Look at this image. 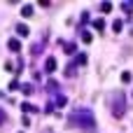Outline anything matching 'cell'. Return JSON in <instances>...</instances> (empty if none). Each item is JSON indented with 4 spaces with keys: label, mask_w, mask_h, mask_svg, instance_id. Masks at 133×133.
Wrapping results in <instances>:
<instances>
[{
    "label": "cell",
    "mask_w": 133,
    "mask_h": 133,
    "mask_svg": "<svg viewBox=\"0 0 133 133\" xmlns=\"http://www.w3.org/2000/svg\"><path fill=\"white\" fill-rule=\"evenodd\" d=\"M68 124L77 126V129H84V131H94L96 129V117L89 108H77L68 115Z\"/></svg>",
    "instance_id": "cell-1"
},
{
    "label": "cell",
    "mask_w": 133,
    "mask_h": 133,
    "mask_svg": "<svg viewBox=\"0 0 133 133\" xmlns=\"http://www.w3.org/2000/svg\"><path fill=\"white\" fill-rule=\"evenodd\" d=\"M110 112H112V117H117V119H122V117L126 115V96H124V91L110 94Z\"/></svg>",
    "instance_id": "cell-2"
},
{
    "label": "cell",
    "mask_w": 133,
    "mask_h": 133,
    "mask_svg": "<svg viewBox=\"0 0 133 133\" xmlns=\"http://www.w3.org/2000/svg\"><path fill=\"white\" fill-rule=\"evenodd\" d=\"M7 47H9V51H21V42L16 37H9L7 40Z\"/></svg>",
    "instance_id": "cell-3"
},
{
    "label": "cell",
    "mask_w": 133,
    "mask_h": 133,
    "mask_svg": "<svg viewBox=\"0 0 133 133\" xmlns=\"http://www.w3.org/2000/svg\"><path fill=\"white\" fill-rule=\"evenodd\" d=\"M54 70H56V58H51V56H49V58L44 61V72H49V75H51Z\"/></svg>",
    "instance_id": "cell-4"
},
{
    "label": "cell",
    "mask_w": 133,
    "mask_h": 133,
    "mask_svg": "<svg viewBox=\"0 0 133 133\" xmlns=\"http://www.w3.org/2000/svg\"><path fill=\"white\" fill-rule=\"evenodd\" d=\"M16 33H19V37H28V35H30V30H28L26 23H19V26H16Z\"/></svg>",
    "instance_id": "cell-5"
},
{
    "label": "cell",
    "mask_w": 133,
    "mask_h": 133,
    "mask_svg": "<svg viewBox=\"0 0 133 133\" xmlns=\"http://www.w3.org/2000/svg\"><path fill=\"white\" fill-rule=\"evenodd\" d=\"M21 16H23V19H30V16H33V5H23V7H21Z\"/></svg>",
    "instance_id": "cell-6"
},
{
    "label": "cell",
    "mask_w": 133,
    "mask_h": 133,
    "mask_svg": "<svg viewBox=\"0 0 133 133\" xmlns=\"http://www.w3.org/2000/svg\"><path fill=\"white\" fill-rule=\"evenodd\" d=\"M122 28H124V21H122V19H115V21H112V30H115V33H119Z\"/></svg>",
    "instance_id": "cell-7"
},
{
    "label": "cell",
    "mask_w": 133,
    "mask_h": 133,
    "mask_svg": "<svg viewBox=\"0 0 133 133\" xmlns=\"http://www.w3.org/2000/svg\"><path fill=\"white\" fill-rule=\"evenodd\" d=\"M75 72H77V65H75V63H70V65L65 68V75H68V77H75Z\"/></svg>",
    "instance_id": "cell-8"
},
{
    "label": "cell",
    "mask_w": 133,
    "mask_h": 133,
    "mask_svg": "<svg viewBox=\"0 0 133 133\" xmlns=\"http://www.w3.org/2000/svg\"><path fill=\"white\" fill-rule=\"evenodd\" d=\"M21 110H23L26 115H28V112H37V108H35V105H30V103H23V105H21Z\"/></svg>",
    "instance_id": "cell-9"
},
{
    "label": "cell",
    "mask_w": 133,
    "mask_h": 133,
    "mask_svg": "<svg viewBox=\"0 0 133 133\" xmlns=\"http://www.w3.org/2000/svg\"><path fill=\"white\" fill-rule=\"evenodd\" d=\"M91 40H94V35H91L89 30H82V42H87V44H89Z\"/></svg>",
    "instance_id": "cell-10"
},
{
    "label": "cell",
    "mask_w": 133,
    "mask_h": 133,
    "mask_svg": "<svg viewBox=\"0 0 133 133\" xmlns=\"http://www.w3.org/2000/svg\"><path fill=\"white\" fill-rule=\"evenodd\" d=\"M21 91H23L26 96H30V94H33L35 89H33V84H21Z\"/></svg>",
    "instance_id": "cell-11"
},
{
    "label": "cell",
    "mask_w": 133,
    "mask_h": 133,
    "mask_svg": "<svg viewBox=\"0 0 133 133\" xmlns=\"http://www.w3.org/2000/svg\"><path fill=\"white\" fill-rule=\"evenodd\" d=\"M94 28H96V30H103V28H105V21H103V19H96V21H94Z\"/></svg>",
    "instance_id": "cell-12"
},
{
    "label": "cell",
    "mask_w": 133,
    "mask_h": 133,
    "mask_svg": "<svg viewBox=\"0 0 133 133\" xmlns=\"http://www.w3.org/2000/svg\"><path fill=\"white\" fill-rule=\"evenodd\" d=\"M110 9H112V2H101V12H105V14H108Z\"/></svg>",
    "instance_id": "cell-13"
},
{
    "label": "cell",
    "mask_w": 133,
    "mask_h": 133,
    "mask_svg": "<svg viewBox=\"0 0 133 133\" xmlns=\"http://www.w3.org/2000/svg\"><path fill=\"white\" fill-rule=\"evenodd\" d=\"M122 9L131 14V12H133V2H122Z\"/></svg>",
    "instance_id": "cell-14"
},
{
    "label": "cell",
    "mask_w": 133,
    "mask_h": 133,
    "mask_svg": "<svg viewBox=\"0 0 133 133\" xmlns=\"http://www.w3.org/2000/svg\"><path fill=\"white\" fill-rule=\"evenodd\" d=\"M75 49H77V47H75L72 42H68V44H65V54H75Z\"/></svg>",
    "instance_id": "cell-15"
},
{
    "label": "cell",
    "mask_w": 133,
    "mask_h": 133,
    "mask_svg": "<svg viewBox=\"0 0 133 133\" xmlns=\"http://www.w3.org/2000/svg\"><path fill=\"white\" fill-rule=\"evenodd\" d=\"M122 82L129 84V82H131V72H122Z\"/></svg>",
    "instance_id": "cell-16"
},
{
    "label": "cell",
    "mask_w": 133,
    "mask_h": 133,
    "mask_svg": "<svg viewBox=\"0 0 133 133\" xmlns=\"http://www.w3.org/2000/svg\"><path fill=\"white\" fill-rule=\"evenodd\" d=\"M84 63H87V56L79 54V56H77V65H84Z\"/></svg>",
    "instance_id": "cell-17"
},
{
    "label": "cell",
    "mask_w": 133,
    "mask_h": 133,
    "mask_svg": "<svg viewBox=\"0 0 133 133\" xmlns=\"http://www.w3.org/2000/svg\"><path fill=\"white\" fill-rule=\"evenodd\" d=\"M5 119H7V115H5V110H2V108H0V126H2V124H5Z\"/></svg>",
    "instance_id": "cell-18"
}]
</instances>
